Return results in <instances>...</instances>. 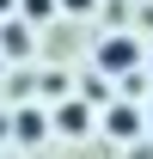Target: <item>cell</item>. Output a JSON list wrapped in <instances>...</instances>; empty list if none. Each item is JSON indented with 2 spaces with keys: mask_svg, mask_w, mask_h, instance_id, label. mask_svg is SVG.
I'll use <instances>...</instances> for the list:
<instances>
[{
  "mask_svg": "<svg viewBox=\"0 0 153 159\" xmlns=\"http://www.w3.org/2000/svg\"><path fill=\"white\" fill-rule=\"evenodd\" d=\"M147 129H153V104H147Z\"/></svg>",
  "mask_w": 153,
  "mask_h": 159,
  "instance_id": "9c48e42d",
  "label": "cell"
},
{
  "mask_svg": "<svg viewBox=\"0 0 153 159\" xmlns=\"http://www.w3.org/2000/svg\"><path fill=\"white\" fill-rule=\"evenodd\" d=\"M104 135L110 141H141V135H153L147 129V110H141V104H129V98H116V104H104Z\"/></svg>",
  "mask_w": 153,
  "mask_h": 159,
  "instance_id": "277c9868",
  "label": "cell"
},
{
  "mask_svg": "<svg viewBox=\"0 0 153 159\" xmlns=\"http://www.w3.org/2000/svg\"><path fill=\"white\" fill-rule=\"evenodd\" d=\"M98 129H104V110H98L92 98L74 92V98L55 104V135H61V141H86V135H98Z\"/></svg>",
  "mask_w": 153,
  "mask_h": 159,
  "instance_id": "7a4b0ae2",
  "label": "cell"
},
{
  "mask_svg": "<svg viewBox=\"0 0 153 159\" xmlns=\"http://www.w3.org/2000/svg\"><path fill=\"white\" fill-rule=\"evenodd\" d=\"M19 6H25V19H49V12H55L61 0H19Z\"/></svg>",
  "mask_w": 153,
  "mask_h": 159,
  "instance_id": "52a82bcc",
  "label": "cell"
},
{
  "mask_svg": "<svg viewBox=\"0 0 153 159\" xmlns=\"http://www.w3.org/2000/svg\"><path fill=\"white\" fill-rule=\"evenodd\" d=\"M49 135H55V110H43V104H25L19 116H12V147H19V153L43 147Z\"/></svg>",
  "mask_w": 153,
  "mask_h": 159,
  "instance_id": "3957f363",
  "label": "cell"
},
{
  "mask_svg": "<svg viewBox=\"0 0 153 159\" xmlns=\"http://www.w3.org/2000/svg\"><path fill=\"white\" fill-rule=\"evenodd\" d=\"M0 55H12V61L31 55V25H25V19H6V25H0Z\"/></svg>",
  "mask_w": 153,
  "mask_h": 159,
  "instance_id": "5b68a950",
  "label": "cell"
},
{
  "mask_svg": "<svg viewBox=\"0 0 153 159\" xmlns=\"http://www.w3.org/2000/svg\"><path fill=\"white\" fill-rule=\"evenodd\" d=\"M92 61H98V74H141V43H135V31H110V37H98V49H92Z\"/></svg>",
  "mask_w": 153,
  "mask_h": 159,
  "instance_id": "6da1fadb",
  "label": "cell"
},
{
  "mask_svg": "<svg viewBox=\"0 0 153 159\" xmlns=\"http://www.w3.org/2000/svg\"><path fill=\"white\" fill-rule=\"evenodd\" d=\"M61 12H74V19H86V12H98V0H61Z\"/></svg>",
  "mask_w": 153,
  "mask_h": 159,
  "instance_id": "ba28073f",
  "label": "cell"
},
{
  "mask_svg": "<svg viewBox=\"0 0 153 159\" xmlns=\"http://www.w3.org/2000/svg\"><path fill=\"white\" fill-rule=\"evenodd\" d=\"M147 80H153V61H147Z\"/></svg>",
  "mask_w": 153,
  "mask_h": 159,
  "instance_id": "30bf717a",
  "label": "cell"
},
{
  "mask_svg": "<svg viewBox=\"0 0 153 159\" xmlns=\"http://www.w3.org/2000/svg\"><path fill=\"white\" fill-rule=\"evenodd\" d=\"M37 86L49 92V98H67V74H55V67H49V74H37Z\"/></svg>",
  "mask_w": 153,
  "mask_h": 159,
  "instance_id": "8992f818",
  "label": "cell"
}]
</instances>
